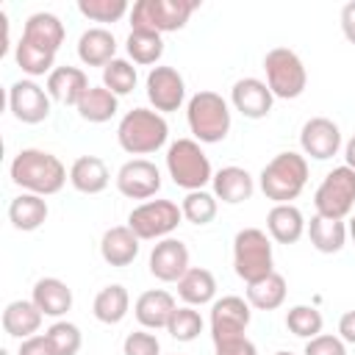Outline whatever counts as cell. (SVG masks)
I'll use <instances>...</instances> for the list:
<instances>
[{"mask_svg":"<svg viewBox=\"0 0 355 355\" xmlns=\"http://www.w3.org/2000/svg\"><path fill=\"white\" fill-rule=\"evenodd\" d=\"M78 11L92 22H119L130 6L128 0H78Z\"/></svg>","mask_w":355,"mask_h":355,"instance_id":"obj_41","label":"cell"},{"mask_svg":"<svg viewBox=\"0 0 355 355\" xmlns=\"http://www.w3.org/2000/svg\"><path fill=\"white\" fill-rule=\"evenodd\" d=\"M8 108L22 125H39L50 116V94L33 78H22L8 86Z\"/></svg>","mask_w":355,"mask_h":355,"instance_id":"obj_11","label":"cell"},{"mask_svg":"<svg viewBox=\"0 0 355 355\" xmlns=\"http://www.w3.org/2000/svg\"><path fill=\"white\" fill-rule=\"evenodd\" d=\"M302 155L313 161H327L341 150V128L327 116H311L300 130Z\"/></svg>","mask_w":355,"mask_h":355,"instance_id":"obj_15","label":"cell"},{"mask_svg":"<svg viewBox=\"0 0 355 355\" xmlns=\"http://www.w3.org/2000/svg\"><path fill=\"white\" fill-rule=\"evenodd\" d=\"M47 341L53 344L55 355H78L80 344H83V336H80V327L67 322V319H55L47 330H44Z\"/></svg>","mask_w":355,"mask_h":355,"instance_id":"obj_39","label":"cell"},{"mask_svg":"<svg viewBox=\"0 0 355 355\" xmlns=\"http://www.w3.org/2000/svg\"><path fill=\"white\" fill-rule=\"evenodd\" d=\"M166 333L175 341H194L202 333V316H200V311H194L191 305L175 308V313H172V319L166 324Z\"/></svg>","mask_w":355,"mask_h":355,"instance_id":"obj_40","label":"cell"},{"mask_svg":"<svg viewBox=\"0 0 355 355\" xmlns=\"http://www.w3.org/2000/svg\"><path fill=\"white\" fill-rule=\"evenodd\" d=\"M186 122L200 144H216L225 141L230 133V105L222 94L211 89H200L186 103Z\"/></svg>","mask_w":355,"mask_h":355,"instance_id":"obj_3","label":"cell"},{"mask_svg":"<svg viewBox=\"0 0 355 355\" xmlns=\"http://www.w3.org/2000/svg\"><path fill=\"white\" fill-rule=\"evenodd\" d=\"M263 72H266V86L275 97L280 100H294L305 92L308 86V72L302 58L288 50V47H272L263 55Z\"/></svg>","mask_w":355,"mask_h":355,"instance_id":"obj_8","label":"cell"},{"mask_svg":"<svg viewBox=\"0 0 355 355\" xmlns=\"http://www.w3.org/2000/svg\"><path fill=\"white\" fill-rule=\"evenodd\" d=\"M139 236L128 225L108 227L100 239V255L108 266H130L139 255Z\"/></svg>","mask_w":355,"mask_h":355,"instance_id":"obj_22","label":"cell"},{"mask_svg":"<svg viewBox=\"0 0 355 355\" xmlns=\"http://www.w3.org/2000/svg\"><path fill=\"white\" fill-rule=\"evenodd\" d=\"M214 355H258V349L247 336H233L214 341Z\"/></svg>","mask_w":355,"mask_h":355,"instance_id":"obj_44","label":"cell"},{"mask_svg":"<svg viewBox=\"0 0 355 355\" xmlns=\"http://www.w3.org/2000/svg\"><path fill=\"white\" fill-rule=\"evenodd\" d=\"M347 230H349V236H352V241H355V214L349 216V225H347Z\"/></svg>","mask_w":355,"mask_h":355,"instance_id":"obj_49","label":"cell"},{"mask_svg":"<svg viewBox=\"0 0 355 355\" xmlns=\"http://www.w3.org/2000/svg\"><path fill=\"white\" fill-rule=\"evenodd\" d=\"M211 186H214V197L227 205H239V202L250 200L255 191L252 175L241 166H222L219 172H214Z\"/></svg>","mask_w":355,"mask_h":355,"instance_id":"obj_23","label":"cell"},{"mask_svg":"<svg viewBox=\"0 0 355 355\" xmlns=\"http://www.w3.org/2000/svg\"><path fill=\"white\" fill-rule=\"evenodd\" d=\"M230 103L233 108L247 116V119H263L269 116L272 111V103H275V94L269 92L266 80H258V78H239L230 89Z\"/></svg>","mask_w":355,"mask_h":355,"instance_id":"obj_17","label":"cell"},{"mask_svg":"<svg viewBox=\"0 0 355 355\" xmlns=\"http://www.w3.org/2000/svg\"><path fill=\"white\" fill-rule=\"evenodd\" d=\"M288 286L280 272H272L255 283H247V302L255 311H277L286 302Z\"/></svg>","mask_w":355,"mask_h":355,"instance_id":"obj_32","label":"cell"},{"mask_svg":"<svg viewBox=\"0 0 355 355\" xmlns=\"http://www.w3.org/2000/svg\"><path fill=\"white\" fill-rule=\"evenodd\" d=\"M33 305L50 316V319H61L69 308H72V288L58 280V277H42L33 283V294H31Z\"/></svg>","mask_w":355,"mask_h":355,"instance_id":"obj_24","label":"cell"},{"mask_svg":"<svg viewBox=\"0 0 355 355\" xmlns=\"http://www.w3.org/2000/svg\"><path fill=\"white\" fill-rule=\"evenodd\" d=\"M116 39L108 28H86L78 39V58L86 67H105L116 55Z\"/></svg>","mask_w":355,"mask_h":355,"instance_id":"obj_27","label":"cell"},{"mask_svg":"<svg viewBox=\"0 0 355 355\" xmlns=\"http://www.w3.org/2000/svg\"><path fill=\"white\" fill-rule=\"evenodd\" d=\"M116 189L128 200H150L161 191V172L147 158H130L116 172Z\"/></svg>","mask_w":355,"mask_h":355,"instance_id":"obj_13","label":"cell"},{"mask_svg":"<svg viewBox=\"0 0 355 355\" xmlns=\"http://www.w3.org/2000/svg\"><path fill=\"white\" fill-rule=\"evenodd\" d=\"M302 355H347V347L338 336H330V333H319L313 338L305 341V349Z\"/></svg>","mask_w":355,"mask_h":355,"instance_id":"obj_43","label":"cell"},{"mask_svg":"<svg viewBox=\"0 0 355 355\" xmlns=\"http://www.w3.org/2000/svg\"><path fill=\"white\" fill-rule=\"evenodd\" d=\"M50 100L61 103V105H78L80 97L89 92V78L80 67H55L50 75H47V83H44Z\"/></svg>","mask_w":355,"mask_h":355,"instance_id":"obj_19","label":"cell"},{"mask_svg":"<svg viewBox=\"0 0 355 355\" xmlns=\"http://www.w3.org/2000/svg\"><path fill=\"white\" fill-rule=\"evenodd\" d=\"M136 80H139L136 67H133L128 58H114L111 64L103 67V86H105L108 92H114L116 97L130 94V92L136 89Z\"/></svg>","mask_w":355,"mask_h":355,"instance_id":"obj_36","label":"cell"},{"mask_svg":"<svg viewBox=\"0 0 355 355\" xmlns=\"http://www.w3.org/2000/svg\"><path fill=\"white\" fill-rule=\"evenodd\" d=\"M128 311H130V294L122 283H111L100 288L92 302V313L103 324H119L128 316Z\"/></svg>","mask_w":355,"mask_h":355,"instance_id":"obj_31","label":"cell"},{"mask_svg":"<svg viewBox=\"0 0 355 355\" xmlns=\"http://www.w3.org/2000/svg\"><path fill=\"white\" fill-rule=\"evenodd\" d=\"M14 61L28 78H42V75H50L55 69V55L42 50V47H36V44H31V42H25V39L17 42Z\"/></svg>","mask_w":355,"mask_h":355,"instance_id":"obj_35","label":"cell"},{"mask_svg":"<svg viewBox=\"0 0 355 355\" xmlns=\"http://www.w3.org/2000/svg\"><path fill=\"white\" fill-rule=\"evenodd\" d=\"M122 355H161V344L150 330H133L122 341Z\"/></svg>","mask_w":355,"mask_h":355,"instance_id":"obj_42","label":"cell"},{"mask_svg":"<svg viewBox=\"0 0 355 355\" xmlns=\"http://www.w3.org/2000/svg\"><path fill=\"white\" fill-rule=\"evenodd\" d=\"M189 272V247L180 239H161L150 252V275L161 283H178Z\"/></svg>","mask_w":355,"mask_h":355,"instance_id":"obj_16","label":"cell"},{"mask_svg":"<svg viewBox=\"0 0 355 355\" xmlns=\"http://www.w3.org/2000/svg\"><path fill=\"white\" fill-rule=\"evenodd\" d=\"M50 208H47V200L39 197V194H31V191H22L19 197H14L8 202V222L22 230V233H31V230H39L47 219Z\"/></svg>","mask_w":355,"mask_h":355,"instance_id":"obj_28","label":"cell"},{"mask_svg":"<svg viewBox=\"0 0 355 355\" xmlns=\"http://www.w3.org/2000/svg\"><path fill=\"white\" fill-rule=\"evenodd\" d=\"M216 202H219V200H216L211 191H205V189H200V191H186V197H183V202H180L183 219L202 227V225L214 222V216H216Z\"/></svg>","mask_w":355,"mask_h":355,"instance_id":"obj_37","label":"cell"},{"mask_svg":"<svg viewBox=\"0 0 355 355\" xmlns=\"http://www.w3.org/2000/svg\"><path fill=\"white\" fill-rule=\"evenodd\" d=\"M344 161H347L349 169H355V133H352V139L344 144Z\"/></svg>","mask_w":355,"mask_h":355,"instance_id":"obj_48","label":"cell"},{"mask_svg":"<svg viewBox=\"0 0 355 355\" xmlns=\"http://www.w3.org/2000/svg\"><path fill=\"white\" fill-rule=\"evenodd\" d=\"M338 338L344 344H355V311H347L338 319Z\"/></svg>","mask_w":355,"mask_h":355,"instance_id":"obj_47","label":"cell"},{"mask_svg":"<svg viewBox=\"0 0 355 355\" xmlns=\"http://www.w3.org/2000/svg\"><path fill=\"white\" fill-rule=\"evenodd\" d=\"M275 355H294V352H286V349H280V352H275Z\"/></svg>","mask_w":355,"mask_h":355,"instance_id":"obj_50","label":"cell"},{"mask_svg":"<svg viewBox=\"0 0 355 355\" xmlns=\"http://www.w3.org/2000/svg\"><path fill=\"white\" fill-rule=\"evenodd\" d=\"M308 222L302 216V211L294 202H283V205H272L266 214V230L269 239H275L277 244H297L305 233Z\"/></svg>","mask_w":355,"mask_h":355,"instance_id":"obj_21","label":"cell"},{"mask_svg":"<svg viewBox=\"0 0 355 355\" xmlns=\"http://www.w3.org/2000/svg\"><path fill=\"white\" fill-rule=\"evenodd\" d=\"M166 172L175 186L186 191H200L214 180V169L208 155L202 153L200 141L194 139H178L166 150Z\"/></svg>","mask_w":355,"mask_h":355,"instance_id":"obj_6","label":"cell"},{"mask_svg":"<svg viewBox=\"0 0 355 355\" xmlns=\"http://www.w3.org/2000/svg\"><path fill=\"white\" fill-rule=\"evenodd\" d=\"M183 222V211L172 200H147L136 205L128 214V227L141 239V241H161L169 239L172 230Z\"/></svg>","mask_w":355,"mask_h":355,"instance_id":"obj_9","label":"cell"},{"mask_svg":"<svg viewBox=\"0 0 355 355\" xmlns=\"http://www.w3.org/2000/svg\"><path fill=\"white\" fill-rule=\"evenodd\" d=\"M178 294L186 305H208L216 297V277L205 266H189V272L178 280Z\"/></svg>","mask_w":355,"mask_h":355,"instance_id":"obj_30","label":"cell"},{"mask_svg":"<svg viewBox=\"0 0 355 355\" xmlns=\"http://www.w3.org/2000/svg\"><path fill=\"white\" fill-rule=\"evenodd\" d=\"M305 230H308V239H311L313 250L322 252V255L341 252L344 244H347V236H349L344 219H327V216H319V214L311 216Z\"/></svg>","mask_w":355,"mask_h":355,"instance_id":"obj_29","label":"cell"},{"mask_svg":"<svg viewBox=\"0 0 355 355\" xmlns=\"http://www.w3.org/2000/svg\"><path fill=\"white\" fill-rule=\"evenodd\" d=\"M64 36H67L64 22L55 14L36 11V14H31L25 19V28H22V36L19 39H25V42H31V44H36V47H42V50H47V53L55 55L58 47L64 44Z\"/></svg>","mask_w":355,"mask_h":355,"instance_id":"obj_20","label":"cell"},{"mask_svg":"<svg viewBox=\"0 0 355 355\" xmlns=\"http://www.w3.org/2000/svg\"><path fill=\"white\" fill-rule=\"evenodd\" d=\"M147 100L153 105V111L158 114H169V111H178L186 100V80L183 75L175 69V67H153L147 72Z\"/></svg>","mask_w":355,"mask_h":355,"instance_id":"obj_12","label":"cell"},{"mask_svg":"<svg viewBox=\"0 0 355 355\" xmlns=\"http://www.w3.org/2000/svg\"><path fill=\"white\" fill-rule=\"evenodd\" d=\"M313 205L319 216L347 219L355 208V169H349L347 164L330 169L313 194Z\"/></svg>","mask_w":355,"mask_h":355,"instance_id":"obj_10","label":"cell"},{"mask_svg":"<svg viewBox=\"0 0 355 355\" xmlns=\"http://www.w3.org/2000/svg\"><path fill=\"white\" fill-rule=\"evenodd\" d=\"M17 355H55V349H53V344L47 341L44 333H36V336H31V338H25L19 344Z\"/></svg>","mask_w":355,"mask_h":355,"instance_id":"obj_45","label":"cell"},{"mask_svg":"<svg viewBox=\"0 0 355 355\" xmlns=\"http://www.w3.org/2000/svg\"><path fill=\"white\" fill-rule=\"evenodd\" d=\"M169 139V125L164 114L153 108H130L116 125V141L130 155L158 153Z\"/></svg>","mask_w":355,"mask_h":355,"instance_id":"obj_4","label":"cell"},{"mask_svg":"<svg viewBox=\"0 0 355 355\" xmlns=\"http://www.w3.org/2000/svg\"><path fill=\"white\" fill-rule=\"evenodd\" d=\"M8 175L14 180V186H19L22 191L39 194V197L58 194L64 189V183L69 180L67 166L58 161V155L39 150V147L19 150L8 166Z\"/></svg>","mask_w":355,"mask_h":355,"instance_id":"obj_1","label":"cell"},{"mask_svg":"<svg viewBox=\"0 0 355 355\" xmlns=\"http://www.w3.org/2000/svg\"><path fill=\"white\" fill-rule=\"evenodd\" d=\"M42 319H44V313L33 305V300H14L3 311V330H6V336L25 341L39 333Z\"/></svg>","mask_w":355,"mask_h":355,"instance_id":"obj_26","label":"cell"},{"mask_svg":"<svg viewBox=\"0 0 355 355\" xmlns=\"http://www.w3.org/2000/svg\"><path fill=\"white\" fill-rule=\"evenodd\" d=\"M286 327L297 338H305L308 341V338H313V336L322 333L324 319H322V313L313 305H294V308L286 311Z\"/></svg>","mask_w":355,"mask_h":355,"instance_id":"obj_38","label":"cell"},{"mask_svg":"<svg viewBox=\"0 0 355 355\" xmlns=\"http://www.w3.org/2000/svg\"><path fill=\"white\" fill-rule=\"evenodd\" d=\"M305 183H308V161H305V155H300L294 150L277 153L258 175V186H261L263 197L272 200L275 205L297 200L302 194Z\"/></svg>","mask_w":355,"mask_h":355,"instance_id":"obj_2","label":"cell"},{"mask_svg":"<svg viewBox=\"0 0 355 355\" xmlns=\"http://www.w3.org/2000/svg\"><path fill=\"white\" fill-rule=\"evenodd\" d=\"M80 119L92 122V125H103L111 116H116L119 111V97L114 92H108L105 86H89V92L80 97V103L75 105Z\"/></svg>","mask_w":355,"mask_h":355,"instance_id":"obj_33","label":"cell"},{"mask_svg":"<svg viewBox=\"0 0 355 355\" xmlns=\"http://www.w3.org/2000/svg\"><path fill=\"white\" fill-rule=\"evenodd\" d=\"M108 180H111L108 166L97 155H80L69 166V183L80 194H100L108 189Z\"/></svg>","mask_w":355,"mask_h":355,"instance_id":"obj_25","label":"cell"},{"mask_svg":"<svg viewBox=\"0 0 355 355\" xmlns=\"http://www.w3.org/2000/svg\"><path fill=\"white\" fill-rule=\"evenodd\" d=\"M250 319H252V311L244 297L227 294L222 300H214L211 302V338L222 341V338L244 336L250 327Z\"/></svg>","mask_w":355,"mask_h":355,"instance_id":"obj_14","label":"cell"},{"mask_svg":"<svg viewBox=\"0 0 355 355\" xmlns=\"http://www.w3.org/2000/svg\"><path fill=\"white\" fill-rule=\"evenodd\" d=\"M125 50L133 64H141V67L155 64L158 67V61L164 55V39L155 31H130L125 39Z\"/></svg>","mask_w":355,"mask_h":355,"instance_id":"obj_34","label":"cell"},{"mask_svg":"<svg viewBox=\"0 0 355 355\" xmlns=\"http://www.w3.org/2000/svg\"><path fill=\"white\" fill-rule=\"evenodd\" d=\"M341 33L349 44H355V0L344 3V8H341Z\"/></svg>","mask_w":355,"mask_h":355,"instance_id":"obj_46","label":"cell"},{"mask_svg":"<svg viewBox=\"0 0 355 355\" xmlns=\"http://www.w3.org/2000/svg\"><path fill=\"white\" fill-rule=\"evenodd\" d=\"M175 297L164 288H150L144 294H139V300L133 302V316L144 330H161L169 324L172 313H175Z\"/></svg>","mask_w":355,"mask_h":355,"instance_id":"obj_18","label":"cell"},{"mask_svg":"<svg viewBox=\"0 0 355 355\" xmlns=\"http://www.w3.org/2000/svg\"><path fill=\"white\" fill-rule=\"evenodd\" d=\"M233 272L244 283H255L275 272L272 239L261 227H241L233 236Z\"/></svg>","mask_w":355,"mask_h":355,"instance_id":"obj_5","label":"cell"},{"mask_svg":"<svg viewBox=\"0 0 355 355\" xmlns=\"http://www.w3.org/2000/svg\"><path fill=\"white\" fill-rule=\"evenodd\" d=\"M200 0H136L130 8V31L172 33L186 28Z\"/></svg>","mask_w":355,"mask_h":355,"instance_id":"obj_7","label":"cell"},{"mask_svg":"<svg viewBox=\"0 0 355 355\" xmlns=\"http://www.w3.org/2000/svg\"><path fill=\"white\" fill-rule=\"evenodd\" d=\"M0 355H11V352H8V349H0Z\"/></svg>","mask_w":355,"mask_h":355,"instance_id":"obj_51","label":"cell"}]
</instances>
